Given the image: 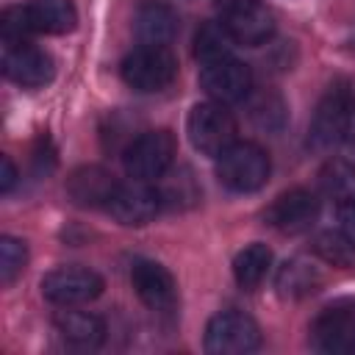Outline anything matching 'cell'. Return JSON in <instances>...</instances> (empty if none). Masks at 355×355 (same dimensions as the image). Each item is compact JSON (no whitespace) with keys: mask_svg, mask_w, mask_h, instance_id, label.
Returning <instances> with one entry per match:
<instances>
[{"mask_svg":"<svg viewBox=\"0 0 355 355\" xmlns=\"http://www.w3.org/2000/svg\"><path fill=\"white\" fill-rule=\"evenodd\" d=\"M272 161L266 150L255 141H233L216 155V178L225 189L236 194H250L266 186Z\"/></svg>","mask_w":355,"mask_h":355,"instance_id":"6da1fadb","label":"cell"},{"mask_svg":"<svg viewBox=\"0 0 355 355\" xmlns=\"http://www.w3.org/2000/svg\"><path fill=\"white\" fill-rule=\"evenodd\" d=\"M122 80L141 94H153L166 89L178 78V58L169 47L158 44H139L133 53L122 58Z\"/></svg>","mask_w":355,"mask_h":355,"instance_id":"7a4b0ae2","label":"cell"},{"mask_svg":"<svg viewBox=\"0 0 355 355\" xmlns=\"http://www.w3.org/2000/svg\"><path fill=\"white\" fill-rule=\"evenodd\" d=\"M175 153H178L175 136L166 128H158V130H147V133L136 136L125 147L122 164H125V172L133 180L155 183L169 172V166L175 161Z\"/></svg>","mask_w":355,"mask_h":355,"instance_id":"3957f363","label":"cell"},{"mask_svg":"<svg viewBox=\"0 0 355 355\" xmlns=\"http://www.w3.org/2000/svg\"><path fill=\"white\" fill-rule=\"evenodd\" d=\"M186 133H189V141H191L194 150H200L202 155L216 158L222 150H227L236 141V119L216 100L197 103L189 111Z\"/></svg>","mask_w":355,"mask_h":355,"instance_id":"277c9868","label":"cell"},{"mask_svg":"<svg viewBox=\"0 0 355 355\" xmlns=\"http://www.w3.org/2000/svg\"><path fill=\"white\" fill-rule=\"evenodd\" d=\"M352 103H355L352 89L344 80H336L324 92V97L319 100V105L313 111L311 128H308V147L311 150L324 153V150H330L333 144H338L344 139V125H347Z\"/></svg>","mask_w":355,"mask_h":355,"instance_id":"5b68a950","label":"cell"},{"mask_svg":"<svg viewBox=\"0 0 355 355\" xmlns=\"http://www.w3.org/2000/svg\"><path fill=\"white\" fill-rule=\"evenodd\" d=\"M261 344V327L252 316L244 311L227 308L211 316L205 327V349L211 355H244L258 349Z\"/></svg>","mask_w":355,"mask_h":355,"instance_id":"8992f818","label":"cell"},{"mask_svg":"<svg viewBox=\"0 0 355 355\" xmlns=\"http://www.w3.org/2000/svg\"><path fill=\"white\" fill-rule=\"evenodd\" d=\"M313 347L330 355H355V300L344 297L324 305L311 322Z\"/></svg>","mask_w":355,"mask_h":355,"instance_id":"52a82bcc","label":"cell"},{"mask_svg":"<svg viewBox=\"0 0 355 355\" xmlns=\"http://www.w3.org/2000/svg\"><path fill=\"white\" fill-rule=\"evenodd\" d=\"M42 294L53 305H83L103 294V277L89 266H55L42 277Z\"/></svg>","mask_w":355,"mask_h":355,"instance_id":"ba28073f","label":"cell"},{"mask_svg":"<svg viewBox=\"0 0 355 355\" xmlns=\"http://www.w3.org/2000/svg\"><path fill=\"white\" fill-rule=\"evenodd\" d=\"M316 219H319V197L308 189H288L263 208V222L286 236L311 230Z\"/></svg>","mask_w":355,"mask_h":355,"instance_id":"9c48e42d","label":"cell"},{"mask_svg":"<svg viewBox=\"0 0 355 355\" xmlns=\"http://www.w3.org/2000/svg\"><path fill=\"white\" fill-rule=\"evenodd\" d=\"M3 75L17 86L42 89L55 78V61L47 50L31 42L3 44Z\"/></svg>","mask_w":355,"mask_h":355,"instance_id":"30bf717a","label":"cell"},{"mask_svg":"<svg viewBox=\"0 0 355 355\" xmlns=\"http://www.w3.org/2000/svg\"><path fill=\"white\" fill-rule=\"evenodd\" d=\"M200 86L205 89V94L222 105L230 103H241L250 97L252 92V72L244 61L227 55L211 64H202L200 69Z\"/></svg>","mask_w":355,"mask_h":355,"instance_id":"8fae6325","label":"cell"},{"mask_svg":"<svg viewBox=\"0 0 355 355\" xmlns=\"http://www.w3.org/2000/svg\"><path fill=\"white\" fill-rule=\"evenodd\" d=\"M105 211L125 227H141V225L153 222L155 214L161 211V194H158V189H153L144 180L119 183L116 191L111 194Z\"/></svg>","mask_w":355,"mask_h":355,"instance_id":"7c38bea8","label":"cell"},{"mask_svg":"<svg viewBox=\"0 0 355 355\" xmlns=\"http://www.w3.org/2000/svg\"><path fill=\"white\" fill-rule=\"evenodd\" d=\"M130 283L139 294V300L155 311V313H172L178 305V283L166 266L158 261L139 258L130 266Z\"/></svg>","mask_w":355,"mask_h":355,"instance_id":"4fadbf2b","label":"cell"},{"mask_svg":"<svg viewBox=\"0 0 355 355\" xmlns=\"http://www.w3.org/2000/svg\"><path fill=\"white\" fill-rule=\"evenodd\" d=\"M116 180L111 172H105L103 166H80L69 175L67 180V194L83 205V208H97V205H108L111 194L116 191Z\"/></svg>","mask_w":355,"mask_h":355,"instance_id":"5bb4252c","label":"cell"},{"mask_svg":"<svg viewBox=\"0 0 355 355\" xmlns=\"http://www.w3.org/2000/svg\"><path fill=\"white\" fill-rule=\"evenodd\" d=\"M133 31L139 44H158L166 47L175 36H178V14L166 6V3H144L136 11L133 19Z\"/></svg>","mask_w":355,"mask_h":355,"instance_id":"9a60e30c","label":"cell"},{"mask_svg":"<svg viewBox=\"0 0 355 355\" xmlns=\"http://www.w3.org/2000/svg\"><path fill=\"white\" fill-rule=\"evenodd\" d=\"M222 22L227 25L233 42L247 44V47L266 44L275 33V14L263 3H258L252 8H244L239 14H227V17H222Z\"/></svg>","mask_w":355,"mask_h":355,"instance_id":"2e32d148","label":"cell"},{"mask_svg":"<svg viewBox=\"0 0 355 355\" xmlns=\"http://www.w3.org/2000/svg\"><path fill=\"white\" fill-rule=\"evenodd\" d=\"M55 330L67 344L78 349H97L105 338V322L89 311H58Z\"/></svg>","mask_w":355,"mask_h":355,"instance_id":"e0dca14e","label":"cell"},{"mask_svg":"<svg viewBox=\"0 0 355 355\" xmlns=\"http://www.w3.org/2000/svg\"><path fill=\"white\" fill-rule=\"evenodd\" d=\"M25 11L33 33H69L78 25V8L72 0H31Z\"/></svg>","mask_w":355,"mask_h":355,"instance_id":"ac0fdd59","label":"cell"},{"mask_svg":"<svg viewBox=\"0 0 355 355\" xmlns=\"http://www.w3.org/2000/svg\"><path fill=\"white\" fill-rule=\"evenodd\" d=\"M277 294L286 300H302L311 297L319 286H322V269L316 263H311L308 258H288L275 277Z\"/></svg>","mask_w":355,"mask_h":355,"instance_id":"d6986e66","label":"cell"},{"mask_svg":"<svg viewBox=\"0 0 355 355\" xmlns=\"http://www.w3.org/2000/svg\"><path fill=\"white\" fill-rule=\"evenodd\" d=\"M272 266V250L261 241L247 244L236 258H233V277L244 291H252L261 286V280L266 277Z\"/></svg>","mask_w":355,"mask_h":355,"instance_id":"ffe728a7","label":"cell"},{"mask_svg":"<svg viewBox=\"0 0 355 355\" xmlns=\"http://www.w3.org/2000/svg\"><path fill=\"white\" fill-rule=\"evenodd\" d=\"M322 191L336 200V205H355V164L344 158H330L319 172Z\"/></svg>","mask_w":355,"mask_h":355,"instance_id":"44dd1931","label":"cell"},{"mask_svg":"<svg viewBox=\"0 0 355 355\" xmlns=\"http://www.w3.org/2000/svg\"><path fill=\"white\" fill-rule=\"evenodd\" d=\"M311 250L316 258L336 269H355V239L344 230H322L313 236Z\"/></svg>","mask_w":355,"mask_h":355,"instance_id":"7402d4cb","label":"cell"},{"mask_svg":"<svg viewBox=\"0 0 355 355\" xmlns=\"http://www.w3.org/2000/svg\"><path fill=\"white\" fill-rule=\"evenodd\" d=\"M233 47H236V42H233V36H230V31H227V25L222 19H208L194 33V55L202 64L227 58Z\"/></svg>","mask_w":355,"mask_h":355,"instance_id":"603a6c76","label":"cell"},{"mask_svg":"<svg viewBox=\"0 0 355 355\" xmlns=\"http://www.w3.org/2000/svg\"><path fill=\"white\" fill-rule=\"evenodd\" d=\"M250 119L261 130H280L286 125V103L277 92L263 89L255 97H250Z\"/></svg>","mask_w":355,"mask_h":355,"instance_id":"cb8c5ba5","label":"cell"},{"mask_svg":"<svg viewBox=\"0 0 355 355\" xmlns=\"http://www.w3.org/2000/svg\"><path fill=\"white\" fill-rule=\"evenodd\" d=\"M161 194V205H169V208H189L200 200V189L191 178L189 169H180L169 178V183L158 191Z\"/></svg>","mask_w":355,"mask_h":355,"instance_id":"d4e9b609","label":"cell"},{"mask_svg":"<svg viewBox=\"0 0 355 355\" xmlns=\"http://www.w3.org/2000/svg\"><path fill=\"white\" fill-rule=\"evenodd\" d=\"M25 263H28L25 241H19L14 236H3L0 239V280H3V286L14 283V277L25 269Z\"/></svg>","mask_w":355,"mask_h":355,"instance_id":"484cf974","label":"cell"},{"mask_svg":"<svg viewBox=\"0 0 355 355\" xmlns=\"http://www.w3.org/2000/svg\"><path fill=\"white\" fill-rule=\"evenodd\" d=\"M0 31H3V44L28 42V36L33 33V28H31V22H28L25 6L6 8V11H3V19H0Z\"/></svg>","mask_w":355,"mask_h":355,"instance_id":"4316f807","label":"cell"},{"mask_svg":"<svg viewBox=\"0 0 355 355\" xmlns=\"http://www.w3.org/2000/svg\"><path fill=\"white\" fill-rule=\"evenodd\" d=\"M0 166H3V172H0V191L8 194L14 189V183H17V166H14V161L8 155L0 158Z\"/></svg>","mask_w":355,"mask_h":355,"instance_id":"83f0119b","label":"cell"},{"mask_svg":"<svg viewBox=\"0 0 355 355\" xmlns=\"http://www.w3.org/2000/svg\"><path fill=\"white\" fill-rule=\"evenodd\" d=\"M261 0H214V6L222 11V17H227V14H239V11H244V8H252V6H258Z\"/></svg>","mask_w":355,"mask_h":355,"instance_id":"f1b7e54d","label":"cell"},{"mask_svg":"<svg viewBox=\"0 0 355 355\" xmlns=\"http://www.w3.org/2000/svg\"><path fill=\"white\" fill-rule=\"evenodd\" d=\"M338 219H341V230L355 239V205H341L338 208Z\"/></svg>","mask_w":355,"mask_h":355,"instance_id":"f546056e","label":"cell"},{"mask_svg":"<svg viewBox=\"0 0 355 355\" xmlns=\"http://www.w3.org/2000/svg\"><path fill=\"white\" fill-rule=\"evenodd\" d=\"M352 153H355V103L349 108V116H347V125H344V139H341Z\"/></svg>","mask_w":355,"mask_h":355,"instance_id":"4dcf8cb0","label":"cell"}]
</instances>
